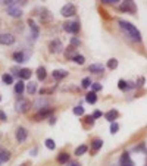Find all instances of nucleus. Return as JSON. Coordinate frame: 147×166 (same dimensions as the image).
I'll return each mask as SVG.
<instances>
[{"mask_svg":"<svg viewBox=\"0 0 147 166\" xmlns=\"http://www.w3.org/2000/svg\"><path fill=\"white\" fill-rule=\"evenodd\" d=\"M118 24H119L121 30L124 31V32L131 38V40L137 41V43H141V34H140V31H138L136 27H134L132 24H129L128 21H124V19H119Z\"/></svg>","mask_w":147,"mask_h":166,"instance_id":"nucleus-1","label":"nucleus"},{"mask_svg":"<svg viewBox=\"0 0 147 166\" xmlns=\"http://www.w3.org/2000/svg\"><path fill=\"white\" fill-rule=\"evenodd\" d=\"M119 9H121V12H125V13H136L137 12V6L132 0H125Z\"/></svg>","mask_w":147,"mask_h":166,"instance_id":"nucleus-2","label":"nucleus"},{"mask_svg":"<svg viewBox=\"0 0 147 166\" xmlns=\"http://www.w3.org/2000/svg\"><path fill=\"white\" fill-rule=\"evenodd\" d=\"M60 13H62V16H65V18H71V16H74L77 13V9H75L74 5L68 3V5H65L62 9H60Z\"/></svg>","mask_w":147,"mask_h":166,"instance_id":"nucleus-3","label":"nucleus"},{"mask_svg":"<svg viewBox=\"0 0 147 166\" xmlns=\"http://www.w3.org/2000/svg\"><path fill=\"white\" fill-rule=\"evenodd\" d=\"M119 166H136L134 165V162H132V159H131V156H129V153L128 151H124L121 155V159H119Z\"/></svg>","mask_w":147,"mask_h":166,"instance_id":"nucleus-4","label":"nucleus"},{"mask_svg":"<svg viewBox=\"0 0 147 166\" xmlns=\"http://www.w3.org/2000/svg\"><path fill=\"white\" fill-rule=\"evenodd\" d=\"M63 30L71 34H77L80 31V24L78 22H65L63 24Z\"/></svg>","mask_w":147,"mask_h":166,"instance_id":"nucleus-5","label":"nucleus"},{"mask_svg":"<svg viewBox=\"0 0 147 166\" xmlns=\"http://www.w3.org/2000/svg\"><path fill=\"white\" fill-rule=\"evenodd\" d=\"M15 43V37L12 34H0V44L2 46H10Z\"/></svg>","mask_w":147,"mask_h":166,"instance_id":"nucleus-6","label":"nucleus"},{"mask_svg":"<svg viewBox=\"0 0 147 166\" xmlns=\"http://www.w3.org/2000/svg\"><path fill=\"white\" fill-rule=\"evenodd\" d=\"M28 109H30V101H28V100H25V99H19V100L16 101V110H18L19 113L27 112Z\"/></svg>","mask_w":147,"mask_h":166,"instance_id":"nucleus-7","label":"nucleus"},{"mask_svg":"<svg viewBox=\"0 0 147 166\" xmlns=\"http://www.w3.org/2000/svg\"><path fill=\"white\" fill-rule=\"evenodd\" d=\"M49 49H50L52 53H60L63 50V46L59 40H53V41H50V44H49Z\"/></svg>","mask_w":147,"mask_h":166,"instance_id":"nucleus-8","label":"nucleus"},{"mask_svg":"<svg viewBox=\"0 0 147 166\" xmlns=\"http://www.w3.org/2000/svg\"><path fill=\"white\" fill-rule=\"evenodd\" d=\"M28 137V131L25 128H22V126H19V128L16 130V140H18V143H24L27 140Z\"/></svg>","mask_w":147,"mask_h":166,"instance_id":"nucleus-9","label":"nucleus"},{"mask_svg":"<svg viewBox=\"0 0 147 166\" xmlns=\"http://www.w3.org/2000/svg\"><path fill=\"white\" fill-rule=\"evenodd\" d=\"M134 87H136V84H134V82H127L124 80H119V82H118V88H119L121 91H127V90L134 88Z\"/></svg>","mask_w":147,"mask_h":166,"instance_id":"nucleus-10","label":"nucleus"},{"mask_svg":"<svg viewBox=\"0 0 147 166\" xmlns=\"http://www.w3.org/2000/svg\"><path fill=\"white\" fill-rule=\"evenodd\" d=\"M118 116H119V112L116 109H112V110H109V112L105 113V118L109 122H115V119H118Z\"/></svg>","mask_w":147,"mask_h":166,"instance_id":"nucleus-11","label":"nucleus"},{"mask_svg":"<svg viewBox=\"0 0 147 166\" xmlns=\"http://www.w3.org/2000/svg\"><path fill=\"white\" fill-rule=\"evenodd\" d=\"M103 71H105V66L102 63H93V65L88 66V72L91 74H102Z\"/></svg>","mask_w":147,"mask_h":166,"instance_id":"nucleus-12","label":"nucleus"},{"mask_svg":"<svg viewBox=\"0 0 147 166\" xmlns=\"http://www.w3.org/2000/svg\"><path fill=\"white\" fill-rule=\"evenodd\" d=\"M52 75H53V78H55L56 81H60V80H63L65 76H68V72L63 71V69H56V71L52 72Z\"/></svg>","mask_w":147,"mask_h":166,"instance_id":"nucleus-13","label":"nucleus"},{"mask_svg":"<svg viewBox=\"0 0 147 166\" xmlns=\"http://www.w3.org/2000/svg\"><path fill=\"white\" fill-rule=\"evenodd\" d=\"M7 13L12 16V18H19L22 15V10L18 7V6H12V7H7Z\"/></svg>","mask_w":147,"mask_h":166,"instance_id":"nucleus-14","label":"nucleus"},{"mask_svg":"<svg viewBox=\"0 0 147 166\" xmlns=\"http://www.w3.org/2000/svg\"><path fill=\"white\" fill-rule=\"evenodd\" d=\"M28 56L24 53V52H15L13 53V60L18 62V63H24V62H27Z\"/></svg>","mask_w":147,"mask_h":166,"instance_id":"nucleus-15","label":"nucleus"},{"mask_svg":"<svg viewBox=\"0 0 147 166\" xmlns=\"http://www.w3.org/2000/svg\"><path fill=\"white\" fill-rule=\"evenodd\" d=\"M102 146H103V141H102V140H99V138L93 140V143H91V153H93V155L99 151V150L102 148Z\"/></svg>","mask_w":147,"mask_h":166,"instance_id":"nucleus-16","label":"nucleus"},{"mask_svg":"<svg viewBox=\"0 0 147 166\" xmlns=\"http://www.w3.org/2000/svg\"><path fill=\"white\" fill-rule=\"evenodd\" d=\"M52 13L49 12L47 9H41V12H40V19L43 21V22H49V21H52Z\"/></svg>","mask_w":147,"mask_h":166,"instance_id":"nucleus-17","label":"nucleus"},{"mask_svg":"<svg viewBox=\"0 0 147 166\" xmlns=\"http://www.w3.org/2000/svg\"><path fill=\"white\" fill-rule=\"evenodd\" d=\"M31 69H27V68H24V69H19V78L21 80H30L31 78Z\"/></svg>","mask_w":147,"mask_h":166,"instance_id":"nucleus-18","label":"nucleus"},{"mask_svg":"<svg viewBox=\"0 0 147 166\" xmlns=\"http://www.w3.org/2000/svg\"><path fill=\"white\" fill-rule=\"evenodd\" d=\"M9 159H10V153L6 148L0 147V162H7Z\"/></svg>","mask_w":147,"mask_h":166,"instance_id":"nucleus-19","label":"nucleus"},{"mask_svg":"<svg viewBox=\"0 0 147 166\" xmlns=\"http://www.w3.org/2000/svg\"><path fill=\"white\" fill-rule=\"evenodd\" d=\"M28 25H30V28H31V31H32V38H37V37H38V27L35 25V22H34L32 19L28 21Z\"/></svg>","mask_w":147,"mask_h":166,"instance_id":"nucleus-20","label":"nucleus"},{"mask_svg":"<svg viewBox=\"0 0 147 166\" xmlns=\"http://www.w3.org/2000/svg\"><path fill=\"white\" fill-rule=\"evenodd\" d=\"M69 162V155L68 153H59V156H57V163L60 165H65Z\"/></svg>","mask_w":147,"mask_h":166,"instance_id":"nucleus-21","label":"nucleus"},{"mask_svg":"<svg viewBox=\"0 0 147 166\" xmlns=\"http://www.w3.org/2000/svg\"><path fill=\"white\" fill-rule=\"evenodd\" d=\"M85 100H87L90 105H94L97 101V94L94 91H90V93H87V96H85Z\"/></svg>","mask_w":147,"mask_h":166,"instance_id":"nucleus-22","label":"nucleus"},{"mask_svg":"<svg viewBox=\"0 0 147 166\" xmlns=\"http://www.w3.org/2000/svg\"><path fill=\"white\" fill-rule=\"evenodd\" d=\"M46 76H47V74H46V68L40 66L38 69H37V78H38L40 81H44V80H46Z\"/></svg>","mask_w":147,"mask_h":166,"instance_id":"nucleus-23","label":"nucleus"},{"mask_svg":"<svg viewBox=\"0 0 147 166\" xmlns=\"http://www.w3.org/2000/svg\"><path fill=\"white\" fill-rule=\"evenodd\" d=\"M24 88H25V85H24L22 80H19V81L15 84V93H16V94H22V93H24Z\"/></svg>","mask_w":147,"mask_h":166,"instance_id":"nucleus-24","label":"nucleus"},{"mask_svg":"<svg viewBox=\"0 0 147 166\" xmlns=\"http://www.w3.org/2000/svg\"><path fill=\"white\" fill-rule=\"evenodd\" d=\"M87 150H88V147L85 146V144H82V146H80V147L75 148V155L77 156H82L84 153H87Z\"/></svg>","mask_w":147,"mask_h":166,"instance_id":"nucleus-25","label":"nucleus"},{"mask_svg":"<svg viewBox=\"0 0 147 166\" xmlns=\"http://www.w3.org/2000/svg\"><path fill=\"white\" fill-rule=\"evenodd\" d=\"M44 144H46V147H47L49 150H55V148H56V143L53 141L52 138H47L46 141H44Z\"/></svg>","mask_w":147,"mask_h":166,"instance_id":"nucleus-26","label":"nucleus"},{"mask_svg":"<svg viewBox=\"0 0 147 166\" xmlns=\"http://www.w3.org/2000/svg\"><path fill=\"white\" fill-rule=\"evenodd\" d=\"M107 68H109V69H116V68H118V60L113 59V57L109 59V60H107Z\"/></svg>","mask_w":147,"mask_h":166,"instance_id":"nucleus-27","label":"nucleus"},{"mask_svg":"<svg viewBox=\"0 0 147 166\" xmlns=\"http://www.w3.org/2000/svg\"><path fill=\"white\" fill-rule=\"evenodd\" d=\"M35 90H37V84H35V82H30V84L27 85V93H28V94H34Z\"/></svg>","mask_w":147,"mask_h":166,"instance_id":"nucleus-28","label":"nucleus"},{"mask_svg":"<svg viewBox=\"0 0 147 166\" xmlns=\"http://www.w3.org/2000/svg\"><path fill=\"white\" fill-rule=\"evenodd\" d=\"M2 80H3V82H5L6 85H9V84L13 82V78H12V75H9V74H5V75L2 76Z\"/></svg>","mask_w":147,"mask_h":166,"instance_id":"nucleus-29","label":"nucleus"},{"mask_svg":"<svg viewBox=\"0 0 147 166\" xmlns=\"http://www.w3.org/2000/svg\"><path fill=\"white\" fill-rule=\"evenodd\" d=\"M74 62L78 63V65H84V62H85V57L82 55H77L75 57H74Z\"/></svg>","mask_w":147,"mask_h":166,"instance_id":"nucleus-30","label":"nucleus"},{"mask_svg":"<svg viewBox=\"0 0 147 166\" xmlns=\"http://www.w3.org/2000/svg\"><path fill=\"white\" fill-rule=\"evenodd\" d=\"M72 112L77 115V116H81V115H84V107L82 106H75L72 109Z\"/></svg>","mask_w":147,"mask_h":166,"instance_id":"nucleus-31","label":"nucleus"},{"mask_svg":"<svg viewBox=\"0 0 147 166\" xmlns=\"http://www.w3.org/2000/svg\"><path fill=\"white\" fill-rule=\"evenodd\" d=\"M119 131V125L116 122H110V132L112 134H116Z\"/></svg>","mask_w":147,"mask_h":166,"instance_id":"nucleus-32","label":"nucleus"},{"mask_svg":"<svg viewBox=\"0 0 147 166\" xmlns=\"http://www.w3.org/2000/svg\"><path fill=\"white\" fill-rule=\"evenodd\" d=\"M91 84H93V82H91L90 78H84L82 82H81V87H82V88H88V87H91Z\"/></svg>","mask_w":147,"mask_h":166,"instance_id":"nucleus-33","label":"nucleus"},{"mask_svg":"<svg viewBox=\"0 0 147 166\" xmlns=\"http://www.w3.org/2000/svg\"><path fill=\"white\" fill-rule=\"evenodd\" d=\"M91 88H93V91L94 93H97V91H102V84L100 82H94V84H91Z\"/></svg>","mask_w":147,"mask_h":166,"instance_id":"nucleus-34","label":"nucleus"},{"mask_svg":"<svg viewBox=\"0 0 147 166\" xmlns=\"http://www.w3.org/2000/svg\"><path fill=\"white\" fill-rule=\"evenodd\" d=\"M102 116H103V112H102V110H96V112L93 113V118H94V119H99V118H102Z\"/></svg>","mask_w":147,"mask_h":166,"instance_id":"nucleus-35","label":"nucleus"},{"mask_svg":"<svg viewBox=\"0 0 147 166\" xmlns=\"http://www.w3.org/2000/svg\"><path fill=\"white\" fill-rule=\"evenodd\" d=\"M71 46H72V47L80 46V40H78V38H75V37H72V38H71Z\"/></svg>","mask_w":147,"mask_h":166,"instance_id":"nucleus-36","label":"nucleus"},{"mask_svg":"<svg viewBox=\"0 0 147 166\" xmlns=\"http://www.w3.org/2000/svg\"><path fill=\"white\" fill-rule=\"evenodd\" d=\"M0 121H6V113L3 110H0Z\"/></svg>","mask_w":147,"mask_h":166,"instance_id":"nucleus-37","label":"nucleus"},{"mask_svg":"<svg viewBox=\"0 0 147 166\" xmlns=\"http://www.w3.org/2000/svg\"><path fill=\"white\" fill-rule=\"evenodd\" d=\"M103 3H118L119 0H102Z\"/></svg>","mask_w":147,"mask_h":166,"instance_id":"nucleus-38","label":"nucleus"},{"mask_svg":"<svg viewBox=\"0 0 147 166\" xmlns=\"http://www.w3.org/2000/svg\"><path fill=\"white\" fill-rule=\"evenodd\" d=\"M144 85V78L141 76V78H138V87H143Z\"/></svg>","mask_w":147,"mask_h":166,"instance_id":"nucleus-39","label":"nucleus"},{"mask_svg":"<svg viewBox=\"0 0 147 166\" xmlns=\"http://www.w3.org/2000/svg\"><path fill=\"white\" fill-rule=\"evenodd\" d=\"M69 166H81V165H80L78 162H71V163H69Z\"/></svg>","mask_w":147,"mask_h":166,"instance_id":"nucleus-40","label":"nucleus"},{"mask_svg":"<svg viewBox=\"0 0 147 166\" xmlns=\"http://www.w3.org/2000/svg\"><path fill=\"white\" fill-rule=\"evenodd\" d=\"M55 122H56V119H55V118H50V123H52V125H53V123H55Z\"/></svg>","mask_w":147,"mask_h":166,"instance_id":"nucleus-41","label":"nucleus"},{"mask_svg":"<svg viewBox=\"0 0 147 166\" xmlns=\"http://www.w3.org/2000/svg\"><path fill=\"white\" fill-rule=\"evenodd\" d=\"M0 101H2V96H0Z\"/></svg>","mask_w":147,"mask_h":166,"instance_id":"nucleus-42","label":"nucleus"},{"mask_svg":"<svg viewBox=\"0 0 147 166\" xmlns=\"http://www.w3.org/2000/svg\"><path fill=\"white\" fill-rule=\"evenodd\" d=\"M22 166H25V165H22Z\"/></svg>","mask_w":147,"mask_h":166,"instance_id":"nucleus-43","label":"nucleus"},{"mask_svg":"<svg viewBox=\"0 0 147 166\" xmlns=\"http://www.w3.org/2000/svg\"><path fill=\"white\" fill-rule=\"evenodd\" d=\"M146 166H147V165H146Z\"/></svg>","mask_w":147,"mask_h":166,"instance_id":"nucleus-44","label":"nucleus"}]
</instances>
